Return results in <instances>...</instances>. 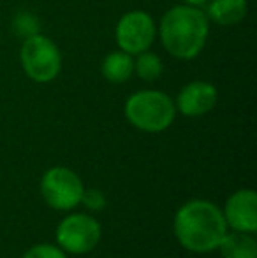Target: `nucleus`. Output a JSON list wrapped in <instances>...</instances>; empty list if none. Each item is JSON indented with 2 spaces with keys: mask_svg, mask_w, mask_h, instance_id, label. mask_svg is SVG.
Segmentation results:
<instances>
[{
  "mask_svg": "<svg viewBox=\"0 0 257 258\" xmlns=\"http://www.w3.org/2000/svg\"><path fill=\"white\" fill-rule=\"evenodd\" d=\"M210 20L201 7L180 4L162 16L159 37L164 49L178 60H194L204 49Z\"/></svg>",
  "mask_w": 257,
  "mask_h": 258,
  "instance_id": "nucleus-1",
  "label": "nucleus"
},
{
  "mask_svg": "<svg viewBox=\"0 0 257 258\" xmlns=\"http://www.w3.org/2000/svg\"><path fill=\"white\" fill-rule=\"evenodd\" d=\"M227 234L222 211L208 201H190L175 216V235L185 249L210 253L219 248Z\"/></svg>",
  "mask_w": 257,
  "mask_h": 258,
  "instance_id": "nucleus-2",
  "label": "nucleus"
},
{
  "mask_svg": "<svg viewBox=\"0 0 257 258\" xmlns=\"http://www.w3.org/2000/svg\"><path fill=\"white\" fill-rule=\"evenodd\" d=\"M125 118L132 126L143 132H164L176 118L175 100L159 90H141L127 99L124 107Z\"/></svg>",
  "mask_w": 257,
  "mask_h": 258,
  "instance_id": "nucleus-3",
  "label": "nucleus"
},
{
  "mask_svg": "<svg viewBox=\"0 0 257 258\" xmlns=\"http://www.w3.org/2000/svg\"><path fill=\"white\" fill-rule=\"evenodd\" d=\"M20 61L27 78L35 83H49L62 71V53L59 46L42 34L30 35L20 49Z\"/></svg>",
  "mask_w": 257,
  "mask_h": 258,
  "instance_id": "nucleus-4",
  "label": "nucleus"
},
{
  "mask_svg": "<svg viewBox=\"0 0 257 258\" xmlns=\"http://www.w3.org/2000/svg\"><path fill=\"white\" fill-rule=\"evenodd\" d=\"M157 37L155 20L144 11H129L118 20L115 39L122 51L132 54L148 51Z\"/></svg>",
  "mask_w": 257,
  "mask_h": 258,
  "instance_id": "nucleus-5",
  "label": "nucleus"
},
{
  "mask_svg": "<svg viewBox=\"0 0 257 258\" xmlns=\"http://www.w3.org/2000/svg\"><path fill=\"white\" fill-rule=\"evenodd\" d=\"M83 183L78 174L65 167H53L42 176L41 194L53 209L67 211L81 202Z\"/></svg>",
  "mask_w": 257,
  "mask_h": 258,
  "instance_id": "nucleus-6",
  "label": "nucleus"
},
{
  "mask_svg": "<svg viewBox=\"0 0 257 258\" xmlns=\"http://www.w3.org/2000/svg\"><path fill=\"white\" fill-rule=\"evenodd\" d=\"M100 241V225L88 214L67 216L57 228V242L65 251L83 255L92 251Z\"/></svg>",
  "mask_w": 257,
  "mask_h": 258,
  "instance_id": "nucleus-7",
  "label": "nucleus"
},
{
  "mask_svg": "<svg viewBox=\"0 0 257 258\" xmlns=\"http://www.w3.org/2000/svg\"><path fill=\"white\" fill-rule=\"evenodd\" d=\"M224 220L236 232L254 234L257 230V195L254 190H238L227 199Z\"/></svg>",
  "mask_w": 257,
  "mask_h": 258,
  "instance_id": "nucleus-8",
  "label": "nucleus"
},
{
  "mask_svg": "<svg viewBox=\"0 0 257 258\" xmlns=\"http://www.w3.org/2000/svg\"><path fill=\"white\" fill-rule=\"evenodd\" d=\"M219 100V92L208 81H192L180 90L176 97V111L189 118H199L212 111Z\"/></svg>",
  "mask_w": 257,
  "mask_h": 258,
  "instance_id": "nucleus-9",
  "label": "nucleus"
},
{
  "mask_svg": "<svg viewBox=\"0 0 257 258\" xmlns=\"http://www.w3.org/2000/svg\"><path fill=\"white\" fill-rule=\"evenodd\" d=\"M206 16L222 27H231L245 20L248 13L247 0H208Z\"/></svg>",
  "mask_w": 257,
  "mask_h": 258,
  "instance_id": "nucleus-10",
  "label": "nucleus"
},
{
  "mask_svg": "<svg viewBox=\"0 0 257 258\" xmlns=\"http://www.w3.org/2000/svg\"><path fill=\"white\" fill-rule=\"evenodd\" d=\"M217 249L222 258H257V242L247 232L226 234Z\"/></svg>",
  "mask_w": 257,
  "mask_h": 258,
  "instance_id": "nucleus-11",
  "label": "nucleus"
},
{
  "mask_svg": "<svg viewBox=\"0 0 257 258\" xmlns=\"http://www.w3.org/2000/svg\"><path fill=\"white\" fill-rule=\"evenodd\" d=\"M102 76L110 83H125L134 74V56L125 51H113L110 53L102 61Z\"/></svg>",
  "mask_w": 257,
  "mask_h": 258,
  "instance_id": "nucleus-12",
  "label": "nucleus"
},
{
  "mask_svg": "<svg viewBox=\"0 0 257 258\" xmlns=\"http://www.w3.org/2000/svg\"><path fill=\"white\" fill-rule=\"evenodd\" d=\"M162 71H164V63L159 58V54L151 53L150 49L136 54V58H134V72L144 81L159 79L162 76Z\"/></svg>",
  "mask_w": 257,
  "mask_h": 258,
  "instance_id": "nucleus-13",
  "label": "nucleus"
},
{
  "mask_svg": "<svg viewBox=\"0 0 257 258\" xmlns=\"http://www.w3.org/2000/svg\"><path fill=\"white\" fill-rule=\"evenodd\" d=\"M13 32L20 37L27 39L30 35L41 34V23L32 13H18L13 18Z\"/></svg>",
  "mask_w": 257,
  "mask_h": 258,
  "instance_id": "nucleus-14",
  "label": "nucleus"
},
{
  "mask_svg": "<svg viewBox=\"0 0 257 258\" xmlns=\"http://www.w3.org/2000/svg\"><path fill=\"white\" fill-rule=\"evenodd\" d=\"M23 258H65L64 251L53 244H37L30 248Z\"/></svg>",
  "mask_w": 257,
  "mask_h": 258,
  "instance_id": "nucleus-15",
  "label": "nucleus"
},
{
  "mask_svg": "<svg viewBox=\"0 0 257 258\" xmlns=\"http://www.w3.org/2000/svg\"><path fill=\"white\" fill-rule=\"evenodd\" d=\"M81 202L85 204L88 209H102L106 206V197L100 190L97 188H90V190H83V195H81Z\"/></svg>",
  "mask_w": 257,
  "mask_h": 258,
  "instance_id": "nucleus-16",
  "label": "nucleus"
},
{
  "mask_svg": "<svg viewBox=\"0 0 257 258\" xmlns=\"http://www.w3.org/2000/svg\"><path fill=\"white\" fill-rule=\"evenodd\" d=\"M183 4H187V6H194V7H202L208 0H182Z\"/></svg>",
  "mask_w": 257,
  "mask_h": 258,
  "instance_id": "nucleus-17",
  "label": "nucleus"
}]
</instances>
